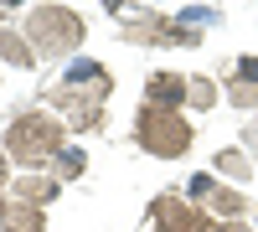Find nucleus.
Returning <instances> with one entry per match:
<instances>
[{
	"instance_id": "f03ea898",
	"label": "nucleus",
	"mask_w": 258,
	"mask_h": 232,
	"mask_svg": "<svg viewBox=\"0 0 258 232\" xmlns=\"http://www.w3.org/2000/svg\"><path fill=\"white\" fill-rule=\"evenodd\" d=\"M62 150H68V144H62V119L41 114V109H31V114L11 119L6 155H11L16 165H52Z\"/></svg>"
},
{
	"instance_id": "a211bd4d",
	"label": "nucleus",
	"mask_w": 258,
	"mask_h": 232,
	"mask_svg": "<svg viewBox=\"0 0 258 232\" xmlns=\"http://www.w3.org/2000/svg\"><path fill=\"white\" fill-rule=\"evenodd\" d=\"M0 181H6V155H0Z\"/></svg>"
},
{
	"instance_id": "39448f33",
	"label": "nucleus",
	"mask_w": 258,
	"mask_h": 232,
	"mask_svg": "<svg viewBox=\"0 0 258 232\" xmlns=\"http://www.w3.org/2000/svg\"><path fill=\"white\" fill-rule=\"evenodd\" d=\"M150 222H155V232H212L217 227L191 196H176V191H165V196L150 201Z\"/></svg>"
},
{
	"instance_id": "f8f14e48",
	"label": "nucleus",
	"mask_w": 258,
	"mask_h": 232,
	"mask_svg": "<svg viewBox=\"0 0 258 232\" xmlns=\"http://www.w3.org/2000/svg\"><path fill=\"white\" fill-rule=\"evenodd\" d=\"M217 171H227V176H238V181L258 176V171H253V160L243 155V144H238V150H217Z\"/></svg>"
},
{
	"instance_id": "6e6552de",
	"label": "nucleus",
	"mask_w": 258,
	"mask_h": 232,
	"mask_svg": "<svg viewBox=\"0 0 258 232\" xmlns=\"http://www.w3.org/2000/svg\"><path fill=\"white\" fill-rule=\"evenodd\" d=\"M0 232H47L41 206H26L16 196H0Z\"/></svg>"
},
{
	"instance_id": "f257e3e1",
	"label": "nucleus",
	"mask_w": 258,
	"mask_h": 232,
	"mask_svg": "<svg viewBox=\"0 0 258 232\" xmlns=\"http://www.w3.org/2000/svg\"><path fill=\"white\" fill-rule=\"evenodd\" d=\"M109 88H114L109 67H98L88 57H73L68 72L47 88V103H57L68 114L73 129H103V98H109Z\"/></svg>"
},
{
	"instance_id": "0eeeda50",
	"label": "nucleus",
	"mask_w": 258,
	"mask_h": 232,
	"mask_svg": "<svg viewBox=\"0 0 258 232\" xmlns=\"http://www.w3.org/2000/svg\"><path fill=\"white\" fill-rule=\"evenodd\" d=\"M145 103H155V109H181V103H186V78L181 72H150Z\"/></svg>"
},
{
	"instance_id": "2eb2a0df",
	"label": "nucleus",
	"mask_w": 258,
	"mask_h": 232,
	"mask_svg": "<svg viewBox=\"0 0 258 232\" xmlns=\"http://www.w3.org/2000/svg\"><path fill=\"white\" fill-rule=\"evenodd\" d=\"M243 155L253 160V171H258V119H253V124H243Z\"/></svg>"
},
{
	"instance_id": "423d86ee",
	"label": "nucleus",
	"mask_w": 258,
	"mask_h": 232,
	"mask_svg": "<svg viewBox=\"0 0 258 232\" xmlns=\"http://www.w3.org/2000/svg\"><path fill=\"white\" fill-rule=\"evenodd\" d=\"M191 201H197L212 222H243V212H248L243 191H232V186H217L212 176H191Z\"/></svg>"
},
{
	"instance_id": "f3484780",
	"label": "nucleus",
	"mask_w": 258,
	"mask_h": 232,
	"mask_svg": "<svg viewBox=\"0 0 258 232\" xmlns=\"http://www.w3.org/2000/svg\"><path fill=\"white\" fill-rule=\"evenodd\" d=\"M212 232H253V227H248V222H217Z\"/></svg>"
},
{
	"instance_id": "ddd939ff",
	"label": "nucleus",
	"mask_w": 258,
	"mask_h": 232,
	"mask_svg": "<svg viewBox=\"0 0 258 232\" xmlns=\"http://www.w3.org/2000/svg\"><path fill=\"white\" fill-rule=\"evenodd\" d=\"M186 103H191V109H212V103H217L212 78H186Z\"/></svg>"
},
{
	"instance_id": "9d476101",
	"label": "nucleus",
	"mask_w": 258,
	"mask_h": 232,
	"mask_svg": "<svg viewBox=\"0 0 258 232\" xmlns=\"http://www.w3.org/2000/svg\"><path fill=\"white\" fill-rule=\"evenodd\" d=\"M0 57H6V62H16V67H31V62H36L31 41H26V36H16L11 26H0Z\"/></svg>"
},
{
	"instance_id": "9b49d317",
	"label": "nucleus",
	"mask_w": 258,
	"mask_h": 232,
	"mask_svg": "<svg viewBox=\"0 0 258 232\" xmlns=\"http://www.w3.org/2000/svg\"><path fill=\"white\" fill-rule=\"evenodd\" d=\"M83 171H88V155H83V150H73V144L52 160V176H57V181H73V176H83Z\"/></svg>"
},
{
	"instance_id": "7ed1b4c3",
	"label": "nucleus",
	"mask_w": 258,
	"mask_h": 232,
	"mask_svg": "<svg viewBox=\"0 0 258 232\" xmlns=\"http://www.w3.org/2000/svg\"><path fill=\"white\" fill-rule=\"evenodd\" d=\"M135 144L160 160H176L191 150V124L181 119V109H155V103H140L135 114Z\"/></svg>"
},
{
	"instance_id": "4468645a",
	"label": "nucleus",
	"mask_w": 258,
	"mask_h": 232,
	"mask_svg": "<svg viewBox=\"0 0 258 232\" xmlns=\"http://www.w3.org/2000/svg\"><path fill=\"white\" fill-rule=\"evenodd\" d=\"M227 103H238V109H258V83H227Z\"/></svg>"
},
{
	"instance_id": "20e7f679",
	"label": "nucleus",
	"mask_w": 258,
	"mask_h": 232,
	"mask_svg": "<svg viewBox=\"0 0 258 232\" xmlns=\"http://www.w3.org/2000/svg\"><path fill=\"white\" fill-rule=\"evenodd\" d=\"M26 41L36 52H52V57H73L83 47V16L68 6H36L26 21Z\"/></svg>"
},
{
	"instance_id": "1a4fd4ad",
	"label": "nucleus",
	"mask_w": 258,
	"mask_h": 232,
	"mask_svg": "<svg viewBox=\"0 0 258 232\" xmlns=\"http://www.w3.org/2000/svg\"><path fill=\"white\" fill-rule=\"evenodd\" d=\"M16 201H26V206L57 201V176H16Z\"/></svg>"
},
{
	"instance_id": "dca6fc26",
	"label": "nucleus",
	"mask_w": 258,
	"mask_h": 232,
	"mask_svg": "<svg viewBox=\"0 0 258 232\" xmlns=\"http://www.w3.org/2000/svg\"><path fill=\"white\" fill-rule=\"evenodd\" d=\"M232 78H238V83H258V57H243V62H238V72H232Z\"/></svg>"
}]
</instances>
